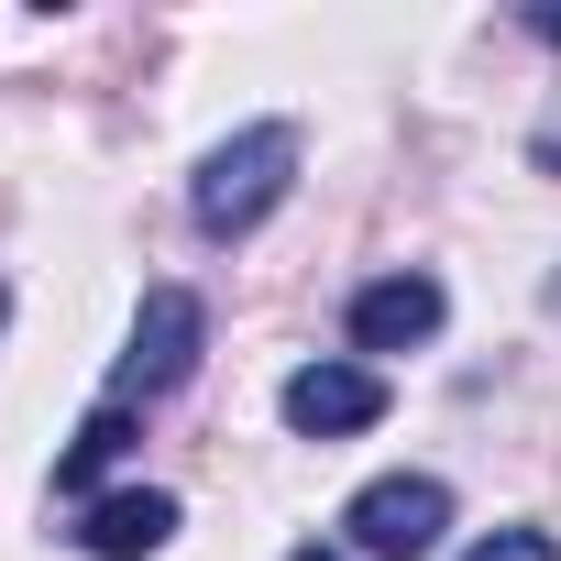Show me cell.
<instances>
[{
    "instance_id": "6da1fadb",
    "label": "cell",
    "mask_w": 561,
    "mask_h": 561,
    "mask_svg": "<svg viewBox=\"0 0 561 561\" xmlns=\"http://www.w3.org/2000/svg\"><path fill=\"white\" fill-rule=\"evenodd\" d=\"M298 187V122H253V133H231L209 165H198V187H187V209H198V231L209 242H242L275 198Z\"/></svg>"
},
{
    "instance_id": "7a4b0ae2",
    "label": "cell",
    "mask_w": 561,
    "mask_h": 561,
    "mask_svg": "<svg viewBox=\"0 0 561 561\" xmlns=\"http://www.w3.org/2000/svg\"><path fill=\"white\" fill-rule=\"evenodd\" d=\"M198 342H209V309H198L187 287H154L144 320H133V353H122V375H111V408H133V397H176V386L198 375Z\"/></svg>"
},
{
    "instance_id": "3957f363",
    "label": "cell",
    "mask_w": 561,
    "mask_h": 561,
    "mask_svg": "<svg viewBox=\"0 0 561 561\" xmlns=\"http://www.w3.org/2000/svg\"><path fill=\"white\" fill-rule=\"evenodd\" d=\"M342 528H353L364 561H419V550H440V528H451V484H440V473H386V484H364V495L342 506Z\"/></svg>"
},
{
    "instance_id": "277c9868",
    "label": "cell",
    "mask_w": 561,
    "mask_h": 561,
    "mask_svg": "<svg viewBox=\"0 0 561 561\" xmlns=\"http://www.w3.org/2000/svg\"><path fill=\"white\" fill-rule=\"evenodd\" d=\"M275 408H287L298 440H342V430H375V419H386V386H375L364 364H298Z\"/></svg>"
},
{
    "instance_id": "5b68a950",
    "label": "cell",
    "mask_w": 561,
    "mask_h": 561,
    "mask_svg": "<svg viewBox=\"0 0 561 561\" xmlns=\"http://www.w3.org/2000/svg\"><path fill=\"white\" fill-rule=\"evenodd\" d=\"M165 539H176V495H154V484L89 495V517H78V550H89V561H154Z\"/></svg>"
},
{
    "instance_id": "8992f818",
    "label": "cell",
    "mask_w": 561,
    "mask_h": 561,
    "mask_svg": "<svg viewBox=\"0 0 561 561\" xmlns=\"http://www.w3.org/2000/svg\"><path fill=\"white\" fill-rule=\"evenodd\" d=\"M440 309H451V298L430 287V275H386V287L353 298V342H364V353H408V342L440 331Z\"/></svg>"
},
{
    "instance_id": "52a82bcc",
    "label": "cell",
    "mask_w": 561,
    "mask_h": 561,
    "mask_svg": "<svg viewBox=\"0 0 561 561\" xmlns=\"http://www.w3.org/2000/svg\"><path fill=\"white\" fill-rule=\"evenodd\" d=\"M122 440H133V408H111V397H100V408H89V430L67 440V462H56V495H89V484L122 462Z\"/></svg>"
},
{
    "instance_id": "ba28073f",
    "label": "cell",
    "mask_w": 561,
    "mask_h": 561,
    "mask_svg": "<svg viewBox=\"0 0 561 561\" xmlns=\"http://www.w3.org/2000/svg\"><path fill=\"white\" fill-rule=\"evenodd\" d=\"M462 561H561V550H550L539 528H495V539H473Z\"/></svg>"
},
{
    "instance_id": "9c48e42d",
    "label": "cell",
    "mask_w": 561,
    "mask_h": 561,
    "mask_svg": "<svg viewBox=\"0 0 561 561\" xmlns=\"http://www.w3.org/2000/svg\"><path fill=\"white\" fill-rule=\"evenodd\" d=\"M298 561H353V550H298Z\"/></svg>"
},
{
    "instance_id": "30bf717a",
    "label": "cell",
    "mask_w": 561,
    "mask_h": 561,
    "mask_svg": "<svg viewBox=\"0 0 561 561\" xmlns=\"http://www.w3.org/2000/svg\"><path fill=\"white\" fill-rule=\"evenodd\" d=\"M0 309H12V287H0Z\"/></svg>"
}]
</instances>
